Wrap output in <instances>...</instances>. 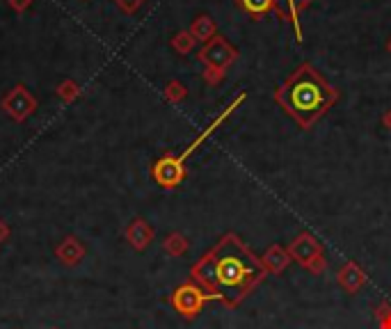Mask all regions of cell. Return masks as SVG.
I'll return each instance as SVG.
<instances>
[{
    "label": "cell",
    "instance_id": "cell-1",
    "mask_svg": "<svg viewBox=\"0 0 391 329\" xmlns=\"http://www.w3.org/2000/svg\"><path fill=\"white\" fill-rule=\"evenodd\" d=\"M266 275L261 259L236 233H224L193 268L195 282L226 306H238Z\"/></svg>",
    "mask_w": 391,
    "mask_h": 329
},
{
    "label": "cell",
    "instance_id": "cell-2",
    "mask_svg": "<svg viewBox=\"0 0 391 329\" xmlns=\"http://www.w3.org/2000/svg\"><path fill=\"white\" fill-rule=\"evenodd\" d=\"M337 101L339 89L332 87L311 62L300 64L275 89V103L304 131L323 119Z\"/></svg>",
    "mask_w": 391,
    "mask_h": 329
},
{
    "label": "cell",
    "instance_id": "cell-3",
    "mask_svg": "<svg viewBox=\"0 0 391 329\" xmlns=\"http://www.w3.org/2000/svg\"><path fill=\"white\" fill-rule=\"evenodd\" d=\"M290 259L295 263H300V266L307 270L311 275H323L327 270V256H325V247L323 242L316 238V235H311L309 231H302L297 233L293 242L286 247Z\"/></svg>",
    "mask_w": 391,
    "mask_h": 329
},
{
    "label": "cell",
    "instance_id": "cell-4",
    "mask_svg": "<svg viewBox=\"0 0 391 329\" xmlns=\"http://www.w3.org/2000/svg\"><path fill=\"white\" fill-rule=\"evenodd\" d=\"M197 57H199V62L206 64V67H215V69L226 71L233 62L238 60V51L229 44V41H226V37L215 34L209 44L202 46V51H199Z\"/></svg>",
    "mask_w": 391,
    "mask_h": 329
},
{
    "label": "cell",
    "instance_id": "cell-5",
    "mask_svg": "<svg viewBox=\"0 0 391 329\" xmlns=\"http://www.w3.org/2000/svg\"><path fill=\"white\" fill-rule=\"evenodd\" d=\"M206 299H215L211 293H206L204 288H197L195 284H186L176 290L174 295V306L179 309L186 318H195L202 306L206 304Z\"/></svg>",
    "mask_w": 391,
    "mask_h": 329
},
{
    "label": "cell",
    "instance_id": "cell-6",
    "mask_svg": "<svg viewBox=\"0 0 391 329\" xmlns=\"http://www.w3.org/2000/svg\"><path fill=\"white\" fill-rule=\"evenodd\" d=\"M314 3V0H275V12L277 17L286 23L293 25L295 39L297 44H302V25H300V12L307 10V7Z\"/></svg>",
    "mask_w": 391,
    "mask_h": 329
},
{
    "label": "cell",
    "instance_id": "cell-7",
    "mask_svg": "<svg viewBox=\"0 0 391 329\" xmlns=\"http://www.w3.org/2000/svg\"><path fill=\"white\" fill-rule=\"evenodd\" d=\"M337 282H339V286H341V288H344L346 293L355 295V293H359V290L366 286L368 277H366L364 268H361L359 263L346 261L344 266H341L339 273H337Z\"/></svg>",
    "mask_w": 391,
    "mask_h": 329
},
{
    "label": "cell",
    "instance_id": "cell-8",
    "mask_svg": "<svg viewBox=\"0 0 391 329\" xmlns=\"http://www.w3.org/2000/svg\"><path fill=\"white\" fill-rule=\"evenodd\" d=\"M261 263H263V268H266L268 275L279 277L284 270H286L290 263H293V259H290V254H288L286 247H282V245H270V247L266 249V254L261 256Z\"/></svg>",
    "mask_w": 391,
    "mask_h": 329
},
{
    "label": "cell",
    "instance_id": "cell-9",
    "mask_svg": "<svg viewBox=\"0 0 391 329\" xmlns=\"http://www.w3.org/2000/svg\"><path fill=\"white\" fill-rule=\"evenodd\" d=\"M236 7L243 14H247L252 21H259L268 12H275V0H233Z\"/></svg>",
    "mask_w": 391,
    "mask_h": 329
},
{
    "label": "cell",
    "instance_id": "cell-10",
    "mask_svg": "<svg viewBox=\"0 0 391 329\" xmlns=\"http://www.w3.org/2000/svg\"><path fill=\"white\" fill-rule=\"evenodd\" d=\"M190 34H193L197 41H204V44H209V41L218 34V25H215V21H213L211 17L202 14V17L195 19L193 28H190Z\"/></svg>",
    "mask_w": 391,
    "mask_h": 329
},
{
    "label": "cell",
    "instance_id": "cell-11",
    "mask_svg": "<svg viewBox=\"0 0 391 329\" xmlns=\"http://www.w3.org/2000/svg\"><path fill=\"white\" fill-rule=\"evenodd\" d=\"M195 37L190 32H179L176 34V37L172 39V46L176 48V51H179L181 55H186V53H190L195 48Z\"/></svg>",
    "mask_w": 391,
    "mask_h": 329
},
{
    "label": "cell",
    "instance_id": "cell-12",
    "mask_svg": "<svg viewBox=\"0 0 391 329\" xmlns=\"http://www.w3.org/2000/svg\"><path fill=\"white\" fill-rule=\"evenodd\" d=\"M375 320H378V329H391V306H389V302L378 304V309H375Z\"/></svg>",
    "mask_w": 391,
    "mask_h": 329
},
{
    "label": "cell",
    "instance_id": "cell-13",
    "mask_svg": "<svg viewBox=\"0 0 391 329\" xmlns=\"http://www.w3.org/2000/svg\"><path fill=\"white\" fill-rule=\"evenodd\" d=\"M224 74H226V71H222V69H215V67H206V69H204V81L209 83L211 87H215V85H220V83H222Z\"/></svg>",
    "mask_w": 391,
    "mask_h": 329
},
{
    "label": "cell",
    "instance_id": "cell-14",
    "mask_svg": "<svg viewBox=\"0 0 391 329\" xmlns=\"http://www.w3.org/2000/svg\"><path fill=\"white\" fill-rule=\"evenodd\" d=\"M115 3L119 5V10H122L124 14H135L142 7L145 0H115Z\"/></svg>",
    "mask_w": 391,
    "mask_h": 329
},
{
    "label": "cell",
    "instance_id": "cell-15",
    "mask_svg": "<svg viewBox=\"0 0 391 329\" xmlns=\"http://www.w3.org/2000/svg\"><path fill=\"white\" fill-rule=\"evenodd\" d=\"M167 96L172 98V101H181V98L186 96V87H183L181 83H172L167 87Z\"/></svg>",
    "mask_w": 391,
    "mask_h": 329
},
{
    "label": "cell",
    "instance_id": "cell-16",
    "mask_svg": "<svg viewBox=\"0 0 391 329\" xmlns=\"http://www.w3.org/2000/svg\"><path fill=\"white\" fill-rule=\"evenodd\" d=\"M167 247L172 249V252H183V249H186V242L181 240V235H174V240H169Z\"/></svg>",
    "mask_w": 391,
    "mask_h": 329
},
{
    "label": "cell",
    "instance_id": "cell-17",
    "mask_svg": "<svg viewBox=\"0 0 391 329\" xmlns=\"http://www.w3.org/2000/svg\"><path fill=\"white\" fill-rule=\"evenodd\" d=\"M10 3H12V7H17V10H23V7H28L30 0H10Z\"/></svg>",
    "mask_w": 391,
    "mask_h": 329
},
{
    "label": "cell",
    "instance_id": "cell-18",
    "mask_svg": "<svg viewBox=\"0 0 391 329\" xmlns=\"http://www.w3.org/2000/svg\"><path fill=\"white\" fill-rule=\"evenodd\" d=\"M382 124H385V128H389V131H391V110H387L385 114H382Z\"/></svg>",
    "mask_w": 391,
    "mask_h": 329
},
{
    "label": "cell",
    "instance_id": "cell-19",
    "mask_svg": "<svg viewBox=\"0 0 391 329\" xmlns=\"http://www.w3.org/2000/svg\"><path fill=\"white\" fill-rule=\"evenodd\" d=\"M387 51L391 53V39H389V44H387Z\"/></svg>",
    "mask_w": 391,
    "mask_h": 329
}]
</instances>
